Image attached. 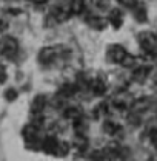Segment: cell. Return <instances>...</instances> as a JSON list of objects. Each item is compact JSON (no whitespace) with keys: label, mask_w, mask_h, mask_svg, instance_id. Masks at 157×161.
<instances>
[{"label":"cell","mask_w":157,"mask_h":161,"mask_svg":"<svg viewBox=\"0 0 157 161\" xmlns=\"http://www.w3.org/2000/svg\"><path fill=\"white\" fill-rule=\"evenodd\" d=\"M149 161H156V160H149Z\"/></svg>","instance_id":"24"},{"label":"cell","mask_w":157,"mask_h":161,"mask_svg":"<svg viewBox=\"0 0 157 161\" xmlns=\"http://www.w3.org/2000/svg\"><path fill=\"white\" fill-rule=\"evenodd\" d=\"M17 51H19V43L14 37H6L0 45V54L8 59H13L17 54Z\"/></svg>","instance_id":"2"},{"label":"cell","mask_w":157,"mask_h":161,"mask_svg":"<svg viewBox=\"0 0 157 161\" xmlns=\"http://www.w3.org/2000/svg\"><path fill=\"white\" fill-rule=\"evenodd\" d=\"M148 75H149V67H139L133 73V79L137 80V82H143L148 78Z\"/></svg>","instance_id":"13"},{"label":"cell","mask_w":157,"mask_h":161,"mask_svg":"<svg viewBox=\"0 0 157 161\" xmlns=\"http://www.w3.org/2000/svg\"><path fill=\"white\" fill-rule=\"evenodd\" d=\"M6 80V71H5V67L0 64V84Z\"/></svg>","instance_id":"22"},{"label":"cell","mask_w":157,"mask_h":161,"mask_svg":"<svg viewBox=\"0 0 157 161\" xmlns=\"http://www.w3.org/2000/svg\"><path fill=\"white\" fill-rule=\"evenodd\" d=\"M108 19H109V23H111L114 28H120V26H122V22H123L122 11H120V9H111Z\"/></svg>","instance_id":"10"},{"label":"cell","mask_w":157,"mask_h":161,"mask_svg":"<svg viewBox=\"0 0 157 161\" xmlns=\"http://www.w3.org/2000/svg\"><path fill=\"white\" fill-rule=\"evenodd\" d=\"M126 56H128V53L122 45H111L108 48V59L114 64H122Z\"/></svg>","instance_id":"4"},{"label":"cell","mask_w":157,"mask_h":161,"mask_svg":"<svg viewBox=\"0 0 157 161\" xmlns=\"http://www.w3.org/2000/svg\"><path fill=\"white\" fill-rule=\"evenodd\" d=\"M139 43L142 47L143 51H146L148 54H157V34L153 33H142L139 34Z\"/></svg>","instance_id":"1"},{"label":"cell","mask_w":157,"mask_h":161,"mask_svg":"<svg viewBox=\"0 0 157 161\" xmlns=\"http://www.w3.org/2000/svg\"><path fill=\"white\" fill-rule=\"evenodd\" d=\"M57 56H59V51H57V48H54V47H48V48H43L42 51H40L39 54V60L40 64H51V62H54V60L57 59Z\"/></svg>","instance_id":"5"},{"label":"cell","mask_w":157,"mask_h":161,"mask_svg":"<svg viewBox=\"0 0 157 161\" xmlns=\"http://www.w3.org/2000/svg\"><path fill=\"white\" fill-rule=\"evenodd\" d=\"M51 14H53V17L56 22H63V20H66L69 17V13L66 11V9H63L62 6H56L53 11H51Z\"/></svg>","instance_id":"14"},{"label":"cell","mask_w":157,"mask_h":161,"mask_svg":"<svg viewBox=\"0 0 157 161\" xmlns=\"http://www.w3.org/2000/svg\"><path fill=\"white\" fill-rule=\"evenodd\" d=\"M119 3L125 8H129V9H134L139 5V0H119Z\"/></svg>","instance_id":"20"},{"label":"cell","mask_w":157,"mask_h":161,"mask_svg":"<svg viewBox=\"0 0 157 161\" xmlns=\"http://www.w3.org/2000/svg\"><path fill=\"white\" fill-rule=\"evenodd\" d=\"M77 85L76 84H65V85H62V88L59 90V96L62 98H71L76 92H77Z\"/></svg>","instance_id":"11"},{"label":"cell","mask_w":157,"mask_h":161,"mask_svg":"<svg viewBox=\"0 0 157 161\" xmlns=\"http://www.w3.org/2000/svg\"><path fill=\"white\" fill-rule=\"evenodd\" d=\"M93 6L97 11H106L109 8V0H93Z\"/></svg>","instance_id":"18"},{"label":"cell","mask_w":157,"mask_h":161,"mask_svg":"<svg viewBox=\"0 0 157 161\" xmlns=\"http://www.w3.org/2000/svg\"><path fill=\"white\" fill-rule=\"evenodd\" d=\"M134 17H136V20H139V22H145V20H146V8H145L143 5L139 3L137 6L134 8Z\"/></svg>","instance_id":"17"},{"label":"cell","mask_w":157,"mask_h":161,"mask_svg":"<svg viewBox=\"0 0 157 161\" xmlns=\"http://www.w3.org/2000/svg\"><path fill=\"white\" fill-rule=\"evenodd\" d=\"M5 96H6V99L8 101H14L16 98H17V92H16L14 88H9V90H6Z\"/></svg>","instance_id":"21"},{"label":"cell","mask_w":157,"mask_h":161,"mask_svg":"<svg viewBox=\"0 0 157 161\" xmlns=\"http://www.w3.org/2000/svg\"><path fill=\"white\" fill-rule=\"evenodd\" d=\"M5 28H6V23H5L3 20H0V31H2V30H5Z\"/></svg>","instance_id":"23"},{"label":"cell","mask_w":157,"mask_h":161,"mask_svg":"<svg viewBox=\"0 0 157 161\" xmlns=\"http://www.w3.org/2000/svg\"><path fill=\"white\" fill-rule=\"evenodd\" d=\"M86 22H88L89 26L97 28V30H102L105 26V20L102 19V17H99L97 14H88L86 16Z\"/></svg>","instance_id":"12"},{"label":"cell","mask_w":157,"mask_h":161,"mask_svg":"<svg viewBox=\"0 0 157 161\" xmlns=\"http://www.w3.org/2000/svg\"><path fill=\"white\" fill-rule=\"evenodd\" d=\"M89 88H91V92H93L94 95H97V96H102V95L106 92V85H105V82L100 79V78L89 80Z\"/></svg>","instance_id":"9"},{"label":"cell","mask_w":157,"mask_h":161,"mask_svg":"<svg viewBox=\"0 0 157 161\" xmlns=\"http://www.w3.org/2000/svg\"><path fill=\"white\" fill-rule=\"evenodd\" d=\"M65 118L68 119H73V121H77L82 118V110L78 107H68L65 110Z\"/></svg>","instance_id":"15"},{"label":"cell","mask_w":157,"mask_h":161,"mask_svg":"<svg viewBox=\"0 0 157 161\" xmlns=\"http://www.w3.org/2000/svg\"><path fill=\"white\" fill-rule=\"evenodd\" d=\"M103 153H105V157L108 160H116V158L122 157V147L119 146L117 142H111V144H108L103 149Z\"/></svg>","instance_id":"7"},{"label":"cell","mask_w":157,"mask_h":161,"mask_svg":"<svg viewBox=\"0 0 157 161\" xmlns=\"http://www.w3.org/2000/svg\"><path fill=\"white\" fill-rule=\"evenodd\" d=\"M103 130H105L108 135H116V133L120 132V125H119L117 122H114V121H105Z\"/></svg>","instance_id":"16"},{"label":"cell","mask_w":157,"mask_h":161,"mask_svg":"<svg viewBox=\"0 0 157 161\" xmlns=\"http://www.w3.org/2000/svg\"><path fill=\"white\" fill-rule=\"evenodd\" d=\"M45 105H46V98H45L43 95H39V96H36V98L33 99V104H31V112H33L34 115H39V113L43 112Z\"/></svg>","instance_id":"8"},{"label":"cell","mask_w":157,"mask_h":161,"mask_svg":"<svg viewBox=\"0 0 157 161\" xmlns=\"http://www.w3.org/2000/svg\"><path fill=\"white\" fill-rule=\"evenodd\" d=\"M59 142L60 141L56 138V136H46V138H43V140L40 141V146H42V149L46 152V153H51V155H56V150H57V147H59Z\"/></svg>","instance_id":"6"},{"label":"cell","mask_w":157,"mask_h":161,"mask_svg":"<svg viewBox=\"0 0 157 161\" xmlns=\"http://www.w3.org/2000/svg\"><path fill=\"white\" fill-rule=\"evenodd\" d=\"M23 138L28 146H40L39 142V125L36 124H28L23 129Z\"/></svg>","instance_id":"3"},{"label":"cell","mask_w":157,"mask_h":161,"mask_svg":"<svg viewBox=\"0 0 157 161\" xmlns=\"http://www.w3.org/2000/svg\"><path fill=\"white\" fill-rule=\"evenodd\" d=\"M83 11V0H71V13H82Z\"/></svg>","instance_id":"19"}]
</instances>
